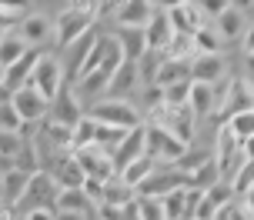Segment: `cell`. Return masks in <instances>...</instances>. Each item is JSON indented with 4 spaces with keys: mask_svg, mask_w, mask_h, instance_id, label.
<instances>
[{
    "mask_svg": "<svg viewBox=\"0 0 254 220\" xmlns=\"http://www.w3.org/2000/svg\"><path fill=\"white\" fill-rule=\"evenodd\" d=\"M20 220H57V210L54 207H34V210H24Z\"/></svg>",
    "mask_w": 254,
    "mask_h": 220,
    "instance_id": "47",
    "label": "cell"
},
{
    "mask_svg": "<svg viewBox=\"0 0 254 220\" xmlns=\"http://www.w3.org/2000/svg\"><path fill=\"white\" fill-rule=\"evenodd\" d=\"M154 10H174V7H184L188 0H151Z\"/></svg>",
    "mask_w": 254,
    "mask_h": 220,
    "instance_id": "49",
    "label": "cell"
},
{
    "mask_svg": "<svg viewBox=\"0 0 254 220\" xmlns=\"http://www.w3.org/2000/svg\"><path fill=\"white\" fill-rule=\"evenodd\" d=\"M24 3H27V0H0L3 10H24Z\"/></svg>",
    "mask_w": 254,
    "mask_h": 220,
    "instance_id": "53",
    "label": "cell"
},
{
    "mask_svg": "<svg viewBox=\"0 0 254 220\" xmlns=\"http://www.w3.org/2000/svg\"><path fill=\"white\" fill-rule=\"evenodd\" d=\"M134 200H137V190H134V187H127L121 177H111V180L104 183V204H107V207L127 210Z\"/></svg>",
    "mask_w": 254,
    "mask_h": 220,
    "instance_id": "25",
    "label": "cell"
},
{
    "mask_svg": "<svg viewBox=\"0 0 254 220\" xmlns=\"http://www.w3.org/2000/svg\"><path fill=\"white\" fill-rule=\"evenodd\" d=\"M188 110L194 114V120H201L214 110V84H194L190 80V97H188Z\"/></svg>",
    "mask_w": 254,
    "mask_h": 220,
    "instance_id": "26",
    "label": "cell"
},
{
    "mask_svg": "<svg viewBox=\"0 0 254 220\" xmlns=\"http://www.w3.org/2000/svg\"><path fill=\"white\" fill-rule=\"evenodd\" d=\"M244 53H248V57H254V27H248V30H244Z\"/></svg>",
    "mask_w": 254,
    "mask_h": 220,
    "instance_id": "50",
    "label": "cell"
},
{
    "mask_svg": "<svg viewBox=\"0 0 254 220\" xmlns=\"http://www.w3.org/2000/svg\"><path fill=\"white\" fill-rule=\"evenodd\" d=\"M54 210H70V214H94V204L87 200V194L80 187H70V190H61L57 200H54Z\"/></svg>",
    "mask_w": 254,
    "mask_h": 220,
    "instance_id": "28",
    "label": "cell"
},
{
    "mask_svg": "<svg viewBox=\"0 0 254 220\" xmlns=\"http://www.w3.org/2000/svg\"><path fill=\"white\" fill-rule=\"evenodd\" d=\"M184 183H188V177H184V174H178L171 164H161V167H157L151 177L137 187V194L140 197H157V200H161L164 194L178 190V187H184Z\"/></svg>",
    "mask_w": 254,
    "mask_h": 220,
    "instance_id": "10",
    "label": "cell"
},
{
    "mask_svg": "<svg viewBox=\"0 0 254 220\" xmlns=\"http://www.w3.org/2000/svg\"><path fill=\"white\" fill-rule=\"evenodd\" d=\"M97 124H104V127H117V130H134L140 127L144 120H140L137 107L130 104V100H111V97H101V100H94L87 110Z\"/></svg>",
    "mask_w": 254,
    "mask_h": 220,
    "instance_id": "3",
    "label": "cell"
},
{
    "mask_svg": "<svg viewBox=\"0 0 254 220\" xmlns=\"http://www.w3.org/2000/svg\"><path fill=\"white\" fill-rule=\"evenodd\" d=\"M44 50H47V47H27L24 57L13 60V64L3 70V90L13 93L17 87H27V80H30V74H34V67H37V60H40Z\"/></svg>",
    "mask_w": 254,
    "mask_h": 220,
    "instance_id": "13",
    "label": "cell"
},
{
    "mask_svg": "<svg viewBox=\"0 0 254 220\" xmlns=\"http://www.w3.org/2000/svg\"><path fill=\"white\" fill-rule=\"evenodd\" d=\"M0 197H3V174H0Z\"/></svg>",
    "mask_w": 254,
    "mask_h": 220,
    "instance_id": "57",
    "label": "cell"
},
{
    "mask_svg": "<svg viewBox=\"0 0 254 220\" xmlns=\"http://www.w3.org/2000/svg\"><path fill=\"white\" fill-rule=\"evenodd\" d=\"M94 13H84V10H74V7H64L57 13V20H54V40H57V47H70L74 40H80L87 30H94Z\"/></svg>",
    "mask_w": 254,
    "mask_h": 220,
    "instance_id": "5",
    "label": "cell"
},
{
    "mask_svg": "<svg viewBox=\"0 0 254 220\" xmlns=\"http://www.w3.org/2000/svg\"><path fill=\"white\" fill-rule=\"evenodd\" d=\"M181 80H190V60H161L157 67V77H154V87L164 90L171 84H181Z\"/></svg>",
    "mask_w": 254,
    "mask_h": 220,
    "instance_id": "23",
    "label": "cell"
},
{
    "mask_svg": "<svg viewBox=\"0 0 254 220\" xmlns=\"http://www.w3.org/2000/svg\"><path fill=\"white\" fill-rule=\"evenodd\" d=\"M204 197H207V200H211L217 210L228 207V204H234V190H231V183H228V180H217L214 187H207V190H204Z\"/></svg>",
    "mask_w": 254,
    "mask_h": 220,
    "instance_id": "41",
    "label": "cell"
},
{
    "mask_svg": "<svg viewBox=\"0 0 254 220\" xmlns=\"http://www.w3.org/2000/svg\"><path fill=\"white\" fill-rule=\"evenodd\" d=\"M54 180H57V187L61 190H70V187H84V180H87V174H84V167L77 164V157L74 154H67L61 157L57 164H54Z\"/></svg>",
    "mask_w": 254,
    "mask_h": 220,
    "instance_id": "20",
    "label": "cell"
},
{
    "mask_svg": "<svg viewBox=\"0 0 254 220\" xmlns=\"http://www.w3.org/2000/svg\"><path fill=\"white\" fill-rule=\"evenodd\" d=\"M228 3H231V7H234V10H248V7H251V3H254V0H228Z\"/></svg>",
    "mask_w": 254,
    "mask_h": 220,
    "instance_id": "55",
    "label": "cell"
},
{
    "mask_svg": "<svg viewBox=\"0 0 254 220\" xmlns=\"http://www.w3.org/2000/svg\"><path fill=\"white\" fill-rule=\"evenodd\" d=\"M80 190L87 194V200L94 204V207H97V204H104V180H94V177H87Z\"/></svg>",
    "mask_w": 254,
    "mask_h": 220,
    "instance_id": "45",
    "label": "cell"
},
{
    "mask_svg": "<svg viewBox=\"0 0 254 220\" xmlns=\"http://www.w3.org/2000/svg\"><path fill=\"white\" fill-rule=\"evenodd\" d=\"M164 57L167 60H190L194 57V44H190L188 34H174L171 44L164 47Z\"/></svg>",
    "mask_w": 254,
    "mask_h": 220,
    "instance_id": "36",
    "label": "cell"
},
{
    "mask_svg": "<svg viewBox=\"0 0 254 220\" xmlns=\"http://www.w3.org/2000/svg\"><path fill=\"white\" fill-rule=\"evenodd\" d=\"M244 30H248V27H244V13L234 10V7H228V10H224V13L214 20V34L224 40V44H231V40H241Z\"/></svg>",
    "mask_w": 254,
    "mask_h": 220,
    "instance_id": "24",
    "label": "cell"
},
{
    "mask_svg": "<svg viewBox=\"0 0 254 220\" xmlns=\"http://www.w3.org/2000/svg\"><path fill=\"white\" fill-rule=\"evenodd\" d=\"M10 104H13V110H17V117L24 120V127H37V124H44L47 114H51V104H47L34 87H17V90L10 93Z\"/></svg>",
    "mask_w": 254,
    "mask_h": 220,
    "instance_id": "7",
    "label": "cell"
},
{
    "mask_svg": "<svg viewBox=\"0 0 254 220\" xmlns=\"http://www.w3.org/2000/svg\"><path fill=\"white\" fill-rule=\"evenodd\" d=\"M144 137H147V154L157 164H178L181 157H184V150H188V143L178 140L174 133H167L157 124H144Z\"/></svg>",
    "mask_w": 254,
    "mask_h": 220,
    "instance_id": "6",
    "label": "cell"
},
{
    "mask_svg": "<svg viewBox=\"0 0 254 220\" xmlns=\"http://www.w3.org/2000/svg\"><path fill=\"white\" fill-rule=\"evenodd\" d=\"M24 53H27V44L20 40V34H17V30L0 34V70H7V67H10L13 60H20Z\"/></svg>",
    "mask_w": 254,
    "mask_h": 220,
    "instance_id": "29",
    "label": "cell"
},
{
    "mask_svg": "<svg viewBox=\"0 0 254 220\" xmlns=\"http://www.w3.org/2000/svg\"><path fill=\"white\" fill-rule=\"evenodd\" d=\"M228 74V57L224 53H194L190 57V80L194 84H217Z\"/></svg>",
    "mask_w": 254,
    "mask_h": 220,
    "instance_id": "11",
    "label": "cell"
},
{
    "mask_svg": "<svg viewBox=\"0 0 254 220\" xmlns=\"http://www.w3.org/2000/svg\"><path fill=\"white\" fill-rule=\"evenodd\" d=\"M197 7H201V13L207 17V20H217L231 3H228V0H197Z\"/></svg>",
    "mask_w": 254,
    "mask_h": 220,
    "instance_id": "44",
    "label": "cell"
},
{
    "mask_svg": "<svg viewBox=\"0 0 254 220\" xmlns=\"http://www.w3.org/2000/svg\"><path fill=\"white\" fill-rule=\"evenodd\" d=\"M241 154H244V160H254V137L241 140Z\"/></svg>",
    "mask_w": 254,
    "mask_h": 220,
    "instance_id": "52",
    "label": "cell"
},
{
    "mask_svg": "<svg viewBox=\"0 0 254 220\" xmlns=\"http://www.w3.org/2000/svg\"><path fill=\"white\" fill-rule=\"evenodd\" d=\"M64 84H67V74H64V60L57 57V53L44 50L40 53L37 67H34V74H30V80H27V87H34V90L51 104L54 97H57V90H61Z\"/></svg>",
    "mask_w": 254,
    "mask_h": 220,
    "instance_id": "2",
    "label": "cell"
},
{
    "mask_svg": "<svg viewBox=\"0 0 254 220\" xmlns=\"http://www.w3.org/2000/svg\"><path fill=\"white\" fill-rule=\"evenodd\" d=\"M87 114V107H84V100L77 97V90H74V84L67 80L61 90H57V97L51 100V120H57V124H64V127H74L80 117Z\"/></svg>",
    "mask_w": 254,
    "mask_h": 220,
    "instance_id": "8",
    "label": "cell"
},
{
    "mask_svg": "<svg viewBox=\"0 0 254 220\" xmlns=\"http://www.w3.org/2000/svg\"><path fill=\"white\" fill-rule=\"evenodd\" d=\"M207 157H211V150H194V147H188V150H184V157H181L178 164H171V167L178 170V174H184V177H188V174H194V170L201 167Z\"/></svg>",
    "mask_w": 254,
    "mask_h": 220,
    "instance_id": "38",
    "label": "cell"
},
{
    "mask_svg": "<svg viewBox=\"0 0 254 220\" xmlns=\"http://www.w3.org/2000/svg\"><path fill=\"white\" fill-rule=\"evenodd\" d=\"M27 180H30V174L13 167L10 174H3V197H0V204H7V207L17 210V204L24 200V190H27Z\"/></svg>",
    "mask_w": 254,
    "mask_h": 220,
    "instance_id": "27",
    "label": "cell"
},
{
    "mask_svg": "<svg viewBox=\"0 0 254 220\" xmlns=\"http://www.w3.org/2000/svg\"><path fill=\"white\" fill-rule=\"evenodd\" d=\"M241 204L248 207V214H251V220H254V190H251L248 197H241Z\"/></svg>",
    "mask_w": 254,
    "mask_h": 220,
    "instance_id": "56",
    "label": "cell"
},
{
    "mask_svg": "<svg viewBox=\"0 0 254 220\" xmlns=\"http://www.w3.org/2000/svg\"><path fill=\"white\" fill-rule=\"evenodd\" d=\"M130 220H134V217H130Z\"/></svg>",
    "mask_w": 254,
    "mask_h": 220,
    "instance_id": "59",
    "label": "cell"
},
{
    "mask_svg": "<svg viewBox=\"0 0 254 220\" xmlns=\"http://www.w3.org/2000/svg\"><path fill=\"white\" fill-rule=\"evenodd\" d=\"M70 137H74V150L77 147H90L94 137H97V120H94L90 114H84L74 127H70Z\"/></svg>",
    "mask_w": 254,
    "mask_h": 220,
    "instance_id": "33",
    "label": "cell"
},
{
    "mask_svg": "<svg viewBox=\"0 0 254 220\" xmlns=\"http://www.w3.org/2000/svg\"><path fill=\"white\" fill-rule=\"evenodd\" d=\"M137 84H140V77H137V64H127V60H124V64H121L114 74H111L107 97H111V100H130V93L140 90Z\"/></svg>",
    "mask_w": 254,
    "mask_h": 220,
    "instance_id": "15",
    "label": "cell"
},
{
    "mask_svg": "<svg viewBox=\"0 0 254 220\" xmlns=\"http://www.w3.org/2000/svg\"><path fill=\"white\" fill-rule=\"evenodd\" d=\"M17 34L27 47H47V40L54 37V20L44 13H24L17 24Z\"/></svg>",
    "mask_w": 254,
    "mask_h": 220,
    "instance_id": "12",
    "label": "cell"
},
{
    "mask_svg": "<svg viewBox=\"0 0 254 220\" xmlns=\"http://www.w3.org/2000/svg\"><path fill=\"white\" fill-rule=\"evenodd\" d=\"M190 44H194V53H224V40L214 34V27L207 24L201 30L190 34Z\"/></svg>",
    "mask_w": 254,
    "mask_h": 220,
    "instance_id": "31",
    "label": "cell"
},
{
    "mask_svg": "<svg viewBox=\"0 0 254 220\" xmlns=\"http://www.w3.org/2000/svg\"><path fill=\"white\" fill-rule=\"evenodd\" d=\"M217 180H224V177H221V167L214 164V154L207 157L194 174H188V187H197V190H207V187H214Z\"/></svg>",
    "mask_w": 254,
    "mask_h": 220,
    "instance_id": "30",
    "label": "cell"
},
{
    "mask_svg": "<svg viewBox=\"0 0 254 220\" xmlns=\"http://www.w3.org/2000/svg\"><path fill=\"white\" fill-rule=\"evenodd\" d=\"M57 220H90V214H70V210H57Z\"/></svg>",
    "mask_w": 254,
    "mask_h": 220,
    "instance_id": "51",
    "label": "cell"
},
{
    "mask_svg": "<svg viewBox=\"0 0 254 220\" xmlns=\"http://www.w3.org/2000/svg\"><path fill=\"white\" fill-rule=\"evenodd\" d=\"M117 47L124 53L127 64H137L140 57L147 53V37H144V27H117Z\"/></svg>",
    "mask_w": 254,
    "mask_h": 220,
    "instance_id": "18",
    "label": "cell"
},
{
    "mask_svg": "<svg viewBox=\"0 0 254 220\" xmlns=\"http://www.w3.org/2000/svg\"><path fill=\"white\" fill-rule=\"evenodd\" d=\"M130 214H134V220H167L157 197H140V200H134V210Z\"/></svg>",
    "mask_w": 254,
    "mask_h": 220,
    "instance_id": "35",
    "label": "cell"
},
{
    "mask_svg": "<svg viewBox=\"0 0 254 220\" xmlns=\"http://www.w3.org/2000/svg\"><path fill=\"white\" fill-rule=\"evenodd\" d=\"M17 220H20V217H17Z\"/></svg>",
    "mask_w": 254,
    "mask_h": 220,
    "instance_id": "60",
    "label": "cell"
},
{
    "mask_svg": "<svg viewBox=\"0 0 254 220\" xmlns=\"http://www.w3.org/2000/svg\"><path fill=\"white\" fill-rule=\"evenodd\" d=\"M167 17H171V27H174V34H194V30H201V27H207L211 20L201 13V7H197V0H188L184 7H174V10H167Z\"/></svg>",
    "mask_w": 254,
    "mask_h": 220,
    "instance_id": "14",
    "label": "cell"
},
{
    "mask_svg": "<svg viewBox=\"0 0 254 220\" xmlns=\"http://www.w3.org/2000/svg\"><path fill=\"white\" fill-rule=\"evenodd\" d=\"M77 157V164L84 167V174L87 177H94V180H111V177H117V170H114V157L107 154L104 147H97V143H90V147H77L74 150Z\"/></svg>",
    "mask_w": 254,
    "mask_h": 220,
    "instance_id": "9",
    "label": "cell"
},
{
    "mask_svg": "<svg viewBox=\"0 0 254 220\" xmlns=\"http://www.w3.org/2000/svg\"><path fill=\"white\" fill-rule=\"evenodd\" d=\"M214 107H217V120L228 124L234 114H241L248 107H254V93L248 90V84L241 77H228L214 84Z\"/></svg>",
    "mask_w": 254,
    "mask_h": 220,
    "instance_id": "1",
    "label": "cell"
},
{
    "mask_svg": "<svg viewBox=\"0 0 254 220\" xmlns=\"http://www.w3.org/2000/svg\"><path fill=\"white\" fill-rule=\"evenodd\" d=\"M251 93H254V87H251Z\"/></svg>",
    "mask_w": 254,
    "mask_h": 220,
    "instance_id": "58",
    "label": "cell"
},
{
    "mask_svg": "<svg viewBox=\"0 0 254 220\" xmlns=\"http://www.w3.org/2000/svg\"><path fill=\"white\" fill-rule=\"evenodd\" d=\"M97 37H101L97 30H87V34H84V37H80V40H74L70 47H64V53L70 57V60L64 64V74H67V80H74L77 67H80V64H84V60H87V53H90V47L97 44Z\"/></svg>",
    "mask_w": 254,
    "mask_h": 220,
    "instance_id": "22",
    "label": "cell"
},
{
    "mask_svg": "<svg viewBox=\"0 0 254 220\" xmlns=\"http://www.w3.org/2000/svg\"><path fill=\"white\" fill-rule=\"evenodd\" d=\"M231 190H234V200H241V197H248L254 190V160H244L241 167L231 174Z\"/></svg>",
    "mask_w": 254,
    "mask_h": 220,
    "instance_id": "32",
    "label": "cell"
},
{
    "mask_svg": "<svg viewBox=\"0 0 254 220\" xmlns=\"http://www.w3.org/2000/svg\"><path fill=\"white\" fill-rule=\"evenodd\" d=\"M188 97H190V80H181V84H171V87H164L161 90V100L164 104H188Z\"/></svg>",
    "mask_w": 254,
    "mask_h": 220,
    "instance_id": "43",
    "label": "cell"
},
{
    "mask_svg": "<svg viewBox=\"0 0 254 220\" xmlns=\"http://www.w3.org/2000/svg\"><path fill=\"white\" fill-rule=\"evenodd\" d=\"M24 147H27L24 133H10V130H0V157H10V160H17Z\"/></svg>",
    "mask_w": 254,
    "mask_h": 220,
    "instance_id": "39",
    "label": "cell"
},
{
    "mask_svg": "<svg viewBox=\"0 0 254 220\" xmlns=\"http://www.w3.org/2000/svg\"><path fill=\"white\" fill-rule=\"evenodd\" d=\"M94 217H101V220H121V210L107 207V204H97V207H94Z\"/></svg>",
    "mask_w": 254,
    "mask_h": 220,
    "instance_id": "48",
    "label": "cell"
},
{
    "mask_svg": "<svg viewBox=\"0 0 254 220\" xmlns=\"http://www.w3.org/2000/svg\"><path fill=\"white\" fill-rule=\"evenodd\" d=\"M17 217H20V214H17L13 207H7V204H0V220H17Z\"/></svg>",
    "mask_w": 254,
    "mask_h": 220,
    "instance_id": "54",
    "label": "cell"
},
{
    "mask_svg": "<svg viewBox=\"0 0 254 220\" xmlns=\"http://www.w3.org/2000/svg\"><path fill=\"white\" fill-rule=\"evenodd\" d=\"M147 154V137H144V124L134 130H127L124 140L117 143V150L111 157H114V170H121L124 164H130V160H137V157Z\"/></svg>",
    "mask_w": 254,
    "mask_h": 220,
    "instance_id": "16",
    "label": "cell"
},
{
    "mask_svg": "<svg viewBox=\"0 0 254 220\" xmlns=\"http://www.w3.org/2000/svg\"><path fill=\"white\" fill-rule=\"evenodd\" d=\"M144 37H147V50L164 53V47L171 44V37H174V27H171L167 10H154V17L147 20V27H144Z\"/></svg>",
    "mask_w": 254,
    "mask_h": 220,
    "instance_id": "19",
    "label": "cell"
},
{
    "mask_svg": "<svg viewBox=\"0 0 254 220\" xmlns=\"http://www.w3.org/2000/svg\"><path fill=\"white\" fill-rule=\"evenodd\" d=\"M57 194H61V187H57V180H54L51 170H34V174H30V180H27L24 200L17 204V214L34 210V207H54Z\"/></svg>",
    "mask_w": 254,
    "mask_h": 220,
    "instance_id": "4",
    "label": "cell"
},
{
    "mask_svg": "<svg viewBox=\"0 0 254 220\" xmlns=\"http://www.w3.org/2000/svg\"><path fill=\"white\" fill-rule=\"evenodd\" d=\"M188 187V183H184ZM184 187L171 190V194L161 197V207H164V217L167 220H184Z\"/></svg>",
    "mask_w": 254,
    "mask_h": 220,
    "instance_id": "37",
    "label": "cell"
},
{
    "mask_svg": "<svg viewBox=\"0 0 254 220\" xmlns=\"http://www.w3.org/2000/svg\"><path fill=\"white\" fill-rule=\"evenodd\" d=\"M224 127L238 137V143L248 140V137H254V107H248V110H241V114H234Z\"/></svg>",
    "mask_w": 254,
    "mask_h": 220,
    "instance_id": "34",
    "label": "cell"
},
{
    "mask_svg": "<svg viewBox=\"0 0 254 220\" xmlns=\"http://www.w3.org/2000/svg\"><path fill=\"white\" fill-rule=\"evenodd\" d=\"M161 167V164H157V160H154L151 154H144V157H137V160H130V164H124V167L117 170V177H121V180L127 183V187H134V190H137L140 183L147 180V177H151L154 170Z\"/></svg>",
    "mask_w": 254,
    "mask_h": 220,
    "instance_id": "21",
    "label": "cell"
},
{
    "mask_svg": "<svg viewBox=\"0 0 254 220\" xmlns=\"http://www.w3.org/2000/svg\"><path fill=\"white\" fill-rule=\"evenodd\" d=\"M154 17V3L151 0H121L114 13L117 27H147V20Z\"/></svg>",
    "mask_w": 254,
    "mask_h": 220,
    "instance_id": "17",
    "label": "cell"
},
{
    "mask_svg": "<svg viewBox=\"0 0 254 220\" xmlns=\"http://www.w3.org/2000/svg\"><path fill=\"white\" fill-rule=\"evenodd\" d=\"M124 133H127V130H117V127H104V124H97V137H94V143H97V147H104L107 154H114L117 143L124 140Z\"/></svg>",
    "mask_w": 254,
    "mask_h": 220,
    "instance_id": "40",
    "label": "cell"
},
{
    "mask_svg": "<svg viewBox=\"0 0 254 220\" xmlns=\"http://www.w3.org/2000/svg\"><path fill=\"white\" fill-rule=\"evenodd\" d=\"M20 17H24L20 10H3V7H0V34H10V30H17Z\"/></svg>",
    "mask_w": 254,
    "mask_h": 220,
    "instance_id": "46",
    "label": "cell"
},
{
    "mask_svg": "<svg viewBox=\"0 0 254 220\" xmlns=\"http://www.w3.org/2000/svg\"><path fill=\"white\" fill-rule=\"evenodd\" d=\"M0 130H10V133H20V130H24V120L17 117L10 97H7V100H0Z\"/></svg>",
    "mask_w": 254,
    "mask_h": 220,
    "instance_id": "42",
    "label": "cell"
}]
</instances>
